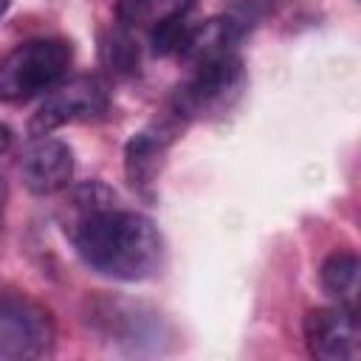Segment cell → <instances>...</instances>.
Instances as JSON below:
<instances>
[{"instance_id": "obj_1", "label": "cell", "mask_w": 361, "mask_h": 361, "mask_svg": "<svg viewBox=\"0 0 361 361\" xmlns=\"http://www.w3.org/2000/svg\"><path fill=\"white\" fill-rule=\"evenodd\" d=\"M65 231L87 268L118 282H141L164 265V237L155 223L138 212L110 203L93 206L71 220Z\"/></svg>"}, {"instance_id": "obj_2", "label": "cell", "mask_w": 361, "mask_h": 361, "mask_svg": "<svg viewBox=\"0 0 361 361\" xmlns=\"http://www.w3.org/2000/svg\"><path fill=\"white\" fill-rule=\"evenodd\" d=\"M71 42L59 37H34L14 45L0 59V102H28L62 82L71 65Z\"/></svg>"}, {"instance_id": "obj_3", "label": "cell", "mask_w": 361, "mask_h": 361, "mask_svg": "<svg viewBox=\"0 0 361 361\" xmlns=\"http://www.w3.org/2000/svg\"><path fill=\"white\" fill-rule=\"evenodd\" d=\"M245 87V68L234 51L206 56L192 65V76L172 93V116L180 121L228 113Z\"/></svg>"}, {"instance_id": "obj_4", "label": "cell", "mask_w": 361, "mask_h": 361, "mask_svg": "<svg viewBox=\"0 0 361 361\" xmlns=\"http://www.w3.org/2000/svg\"><path fill=\"white\" fill-rule=\"evenodd\" d=\"M56 324L45 305L20 293H0V355L3 358H42L51 355Z\"/></svg>"}, {"instance_id": "obj_5", "label": "cell", "mask_w": 361, "mask_h": 361, "mask_svg": "<svg viewBox=\"0 0 361 361\" xmlns=\"http://www.w3.org/2000/svg\"><path fill=\"white\" fill-rule=\"evenodd\" d=\"M110 107L107 87L96 76H76L65 85L51 87L39 110L31 116L28 133L37 135H51L56 127L71 124V121H90L102 118Z\"/></svg>"}, {"instance_id": "obj_6", "label": "cell", "mask_w": 361, "mask_h": 361, "mask_svg": "<svg viewBox=\"0 0 361 361\" xmlns=\"http://www.w3.org/2000/svg\"><path fill=\"white\" fill-rule=\"evenodd\" d=\"M305 344L313 358L322 361H350L361 353V327L358 313L350 305L316 307L305 316Z\"/></svg>"}, {"instance_id": "obj_7", "label": "cell", "mask_w": 361, "mask_h": 361, "mask_svg": "<svg viewBox=\"0 0 361 361\" xmlns=\"http://www.w3.org/2000/svg\"><path fill=\"white\" fill-rule=\"evenodd\" d=\"M178 124H180V118H175L169 113L166 121H161L149 130H141L127 141V147H124V175H127L130 186L138 195L152 197L158 175L164 169L166 149L178 135Z\"/></svg>"}, {"instance_id": "obj_8", "label": "cell", "mask_w": 361, "mask_h": 361, "mask_svg": "<svg viewBox=\"0 0 361 361\" xmlns=\"http://www.w3.org/2000/svg\"><path fill=\"white\" fill-rule=\"evenodd\" d=\"M23 183L31 195H56L73 180V149L51 135H37L20 161Z\"/></svg>"}, {"instance_id": "obj_9", "label": "cell", "mask_w": 361, "mask_h": 361, "mask_svg": "<svg viewBox=\"0 0 361 361\" xmlns=\"http://www.w3.org/2000/svg\"><path fill=\"white\" fill-rule=\"evenodd\" d=\"M93 322L107 333L113 336L116 333V341H127V344H138V341H152L158 338L155 333V313H147L141 316L138 307H133L130 302H116V299H104L102 305L93 307Z\"/></svg>"}, {"instance_id": "obj_10", "label": "cell", "mask_w": 361, "mask_h": 361, "mask_svg": "<svg viewBox=\"0 0 361 361\" xmlns=\"http://www.w3.org/2000/svg\"><path fill=\"white\" fill-rule=\"evenodd\" d=\"M358 271H361V262H358V257L353 251H333L322 262V271H319V279H322L324 293L333 296L341 305L355 307Z\"/></svg>"}, {"instance_id": "obj_11", "label": "cell", "mask_w": 361, "mask_h": 361, "mask_svg": "<svg viewBox=\"0 0 361 361\" xmlns=\"http://www.w3.org/2000/svg\"><path fill=\"white\" fill-rule=\"evenodd\" d=\"M192 0H116V20L121 28H152L169 14L189 11Z\"/></svg>"}, {"instance_id": "obj_12", "label": "cell", "mask_w": 361, "mask_h": 361, "mask_svg": "<svg viewBox=\"0 0 361 361\" xmlns=\"http://www.w3.org/2000/svg\"><path fill=\"white\" fill-rule=\"evenodd\" d=\"M102 56H104V62H107L113 71H124V73L138 71V45H135V39L127 34V28L113 31V34L102 42Z\"/></svg>"}, {"instance_id": "obj_13", "label": "cell", "mask_w": 361, "mask_h": 361, "mask_svg": "<svg viewBox=\"0 0 361 361\" xmlns=\"http://www.w3.org/2000/svg\"><path fill=\"white\" fill-rule=\"evenodd\" d=\"M8 147H11V130L0 121V155H3V152H8Z\"/></svg>"}, {"instance_id": "obj_14", "label": "cell", "mask_w": 361, "mask_h": 361, "mask_svg": "<svg viewBox=\"0 0 361 361\" xmlns=\"http://www.w3.org/2000/svg\"><path fill=\"white\" fill-rule=\"evenodd\" d=\"M8 6H11V0H0V17L8 11Z\"/></svg>"}]
</instances>
